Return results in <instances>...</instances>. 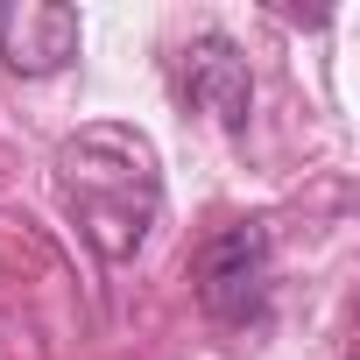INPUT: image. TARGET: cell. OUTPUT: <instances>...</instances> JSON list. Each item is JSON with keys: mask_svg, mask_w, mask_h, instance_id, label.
<instances>
[{"mask_svg": "<svg viewBox=\"0 0 360 360\" xmlns=\"http://www.w3.org/2000/svg\"><path fill=\"white\" fill-rule=\"evenodd\" d=\"M198 304L219 325H248L269 304V226L240 219L198 255Z\"/></svg>", "mask_w": 360, "mask_h": 360, "instance_id": "7a4b0ae2", "label": "cell"}, {"mask_svg": "<svg viewBox=\"0 0 360 360\" xmlns=\"http://www.w3.org/2000/svg\"><path fill=\"white\" fill-rule=\"evenodd\" d=\"M0 57L29 78L64 71L78 57V15L57 0H0Z\"/></svg>", "mask_w": 360, "mask_h": 360, "instance_id": "3957f363", "label": "cell"}, {"mask_svg": "<svg viewBox=\"0 0 360 360\" xmlns=\"http://www.w3.org/2000/svg\"><path fill=\"white\" fill-rule=\"evenodd\" d=\"M57 191L78 219V233L106 255L127 262L162 205V176H155V148L134 127H85L57 148Z\"/></svg>", "mask_w": 360, "mask_h": 360, "instance_id": "6da1fadb", "label": "cell"}, {"mask_svg": "<svg viewBox=\"0 0 360 360\" xmlns=\"http://www.w3.org/2000/svg\"><path fill=\"white\" fill-rule=\"evenodd\" d=\"M191 92H198L226 127L248 120V71H240V57H233L219 36H205V43L191 50Z\"/></svg>", "mask_w": 360, "mask_h": 360, "instance_id": "277c9868", "label": "cell"}]
</instances>
